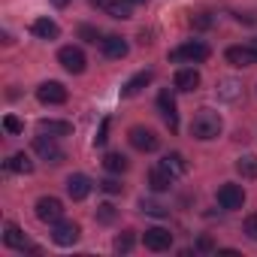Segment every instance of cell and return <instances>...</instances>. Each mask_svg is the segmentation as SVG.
<instances>
[{"mask_svg":"<svg viewBox=\"0 0 257 257\" xmlns=\"http://www.w3.org/2000/svg\"><path fill=\"white\" fill-rule=\"evenodd\" d=\"M221 127L224 124H221V115L215 109H197L191 118V137L200 143H209V140H218Z\"/></svg>","mask_w":257,"mask_h":257,"instance_id":"obj_1","label":"cell"},{"mask_svg":"<svg viewBox=\"0 0 257 257\" xmlns=\"http://www.w3.org/2000/svg\"><path fill=\"white\" fill-rule=\"evenodd\" d=\"M209 55H212V49L203 43V40H191V43H185V46H179V49H173L170 52V61H188V64H203V61H209Z\"/></svg>","mask_w":257,"mask_h":257,"instance_id":"obj_2","label":"cell"},{"mask_svg":"<svg viewBox=\"0 0 257 257\" xmlns=\"http://www.w3.org/2000/svg\"><path fill=\"white\" fill-rule=\"evenodd\" d=\"M127 140H131V146L137 152H146V155L161 149V137L155 131H149V127H131V131H127Z\"/></svg>","mask_w":257,"mask_h":257,"instance_id":"obj_3","label":"cell"},{"mask_svg":"<svg viewBox=\"0 0 257 257\" xmlns=\"http://www.w3.org/2000/svg\"><path fill=\"white\" fill-rule=\"evenodd\" d=\"M58 64H61L67 73L79 76V73H85V67H88V58H85V52H82L79 46H64V49L58 52Z\"/></svg>","mask_w":257,"mask_h":257,"instance_id":"obj_4","label":"cell"},{"mask_svg":"<svg viewBox=\"0 0 257 257\" xmlns=\"http://www.w3.org/2000/svg\"><path fill=\"white\" fill-rule=\"evenodd\" d=\"M79 236H82V227L76 224V221H58V224H52V242L55 245H61V248H70V245H76L79 242Z\"/></svg>","mask_w":257,"mask_h":257,"instance_id":"obj_5","label":"cell"},{"mask_svg":"<svg viewBox=\"0 0 257 257\" xmlns=\"http://www.w3.org/2000/svg\"><path fill=\"white\" fill-rule=\"evenodd\" d=\"M34 152H37L43 161H49V164H61V161H64V149L58 146V137H49V134H40V137L34 140Z\"/></svg>","mask_w":257,"mask_h":257,"instance_id":"obj_6","label":"cell"},{"mask_svg":"<svg viewBox=\"0 0 257 257\" xmlns=\"http://www.w3.org/2000/svg\"><path fill=\"white\" fill-rule=\"evenodd\" d=\"M218 206H221V209H227V212L242 209V206H245V191H242V185L224 182V185L218 188Z\"/></svg>","mask_w":257,"mask_h":257,"instance_id":"obj_7","label":"cell"},{"mask_svg":"<svg viewBox=\"0 0 257 257\" xmlns=\"http://www.w3.org/2000/svg\"><path fill=\"white\" fill-rule=\"evenodd\" d=\"M34 212H37V218L43 224H58L64 218V203L58 197H40L37 206H34Z\"/></svg>","mask_w":257,"mask_h":257,"instance_id":"obj_8","label":"cell"},{"mask_svg":"<svg viewBox=\"0 0 257 257\" xmlns=\"http://www.w3.org/2000/svg\"><path fill=\"white\" fill-rule=\"evenodd\" d=\"M67 88L61 85V82H43L40 88H37V100L43 103V106H61V103H67Z\"/></svg>","mask_w":257,"mask_h":257,"instance_id":"obj_9","label":"cell"},{"mask_svg":"<svg viewBox=\"0 0 257 257\" xmlns=\"http://www.w3.org/2000/svg\"><path fill=\"white\" fill-rule=\"evenodd\" d=\"M143 242H146L149 251H170L173 248V233L167 227H149L146 236H143Z\"/></svg>","mask_w":257,"mask_h":257,"instance_id":"obj_10","label":"cell"},{"mask_svg":"<svg viewBox=\"0 0 257 257\" xmlns=\"http://www.w3.org/2000/svg\"><path fill=\"white\" fill-rule=\"evenodd\" d=\"M4 245H7V248H16V251H34V254H37V248L28 242L25 230H22L19 224H13V221L4 227Z\"/></svg>","mask_w":257,"mask_h":257,"instance_id":"obj_11","label":"cell"},{"mask_svg":"<svg viewBox=\"0 0 257 257\" xmlns=\"http://www.w3.org/2000/svg\"><path fill=\"white\" fill-rule=\"evenodd\" d=\"M100 52L106 55V58H112V61H121V58H127V52H131V46H127V40L124 37H103L100 40Z\"/></svg>","mask_w":257,"mask_h":257,"instance_id":"obj_12","label":"cell"},{"mask_svg":"<svg viewBox=\"0 0 257 257\" xmlns=\"http://www.w3.org/2000/svg\"><path fill=\"white\" fill-rule=\"evenodd\" d=\"M224 58H227V64H233V67H251V64H257V52H254L251 46H230V49L224 52Z\"/></svg>","mask_w":257,"mask_h":257,"instance_id":"obj_13","label":"cell"},{"mask_svg":"<svg viewBox=\"0 0 257 257\" xmlns=\"http://www.w3.org/2000/svg\"><path fill=\"white\" fill-rule=\"evenodd\" d=\"M91 188H94V182L88 179V176H82V173H73L70 179H67V194H70V200H85L88 194H91Z\"/></svg>","mask_w":257,"mask_h":257,"instance_id":"obj_14","label":"cell"},{"mask_svg":"<svg viewBox=\"0 0 257 257\" xmlns=\"http://www.w3.org/2000/svg\"><path fill=\"white\" fill-rule=\"evenodd\" d=\"M158 106H161V112H164L167 127L176 134V131H179V112H176V100H173V94H170V91H161V94H158Z\"/></svg>","mask_w":257,"mask_h":257,"instance_id":"obj_15","label":"cell"},{"mask_svg":"<svg viewBox=\"0 0 257 257\" xmlns=\"http://www.w3.org/2000/svg\"><path fill=\"white\" fill-rule=\"evenodd\" d=\"M152 79H155V73L152 70H140L137 76H131L124 82V88H121V97H137L146 85H152Z\"/></svg>","mask_w":257,"mask_h":257,"instance_id":"obj_16","label":"cell"},{"mask_svg":"<svg viewBox=\"0 0 257 257\" xmlns=\"http://www.w3.org/2000/svg\"><path fill=\"white\" fill-rule=\"evenodd\" d=\"M173 85H176V91H197L200 88V73L194 70V67H182L179 73H176V79H173Z\"/></svg>","mask_w":257,"mask_h":257,"instance_id":"obj_17","label":"cell"},{"mask_svg":"<svg viewBox=\"0 0 257 257\" xmlns=\"http://www.w3.org/2000/svg\"><path fill=\"white\" fill-rule=\"evenodd\" d=\"M173 182H176V176H173V173H167L161 164H158V167H152V173H149V185H152V191L164 194V191H170V188H173Z\"/></svg>","mask_w":257,"mask_h":257,"instance_id":"obj_18","label":"cell"},{"mask_svg":"<svg viewBox=\"0 0 257 257\" xmlns=\"http://www.w3.org/2000/svg\"><path fill=\"white\" fill-rule=\"evenodd\" d=\"M40 134H49V137H73V124L70 121H58V118H43L40 121Z\"/></svg>","mask_w":257,"mask_h":257,"instance_id":"obj_19","label":"cell"},{"mask_svg":"<svg viewBox=\"0 0 257 257\" xmlns=\"http://www.w3.org/2000/svg\"><path fill=\"white\" fill-rule=\"evenodd\" d=\"M31 31H34V37H40V40H58V37H61V28H58L52 19H37V22L31 25Z\"/></svg>","mask_w":257,"mask_h":257,"instance_id":"obj_20","label":"cell"},{"mask_svg":"<svg viewBox=\"0 0 257 257\" xmlns=\"http://www.w3.org/2000/svg\"><path fill=\"white\" fill-rule=\"evenodd\" d=\"M7 170H10V173H19V176H28V173H34V161H31L25 152H19V155H13V158L7 161Z\"/></svg>","mask_w":257,"mask_h":257,"instance_id":"obj_21","label":"cell"},{"mask_svg":"<svg viewBox=\"0 0 257 257\" xmlns=\"http://www.w3.org/2000/svg\"><path fill=\"white\" fill-rule=\"evenodd\" d=\"M161 167H164L167 173H173V176H185V173H188V161H185V155H179V152L167 155V158L161 161Z\"/></svg>","mask_w":257,"mask_h":257,"instance_id":"obj_22","label":"cell"},{"mask_svg":"<svg viewBox=\"0 0 257 257\" xmlns=\"http://www.w3.org/2000/svg\"><path fill=\"white\" fill-rule=\"evenodd\" d=\"M103 10H106L112 19H131V16H134V13H131V10H134L131 0H109Z\"/></svg>","mask_w":257,"mask_h":257,"instance_id":"obj_23","label":"cell"},{"mask_svg":"<svg viewBox=\"0 0 257 257\" xmlns=\"http://www.w3.org/2000/svg\"><path fill=\"white\" fill-rule=\"evenodd\" d=\"M236 173L242 179H257V155H242L236 161Z\"/></svg>","mask_w":257,"mask_h":257,"instance_id":"obj_24","label":"cell"},{"mask_svg":"<svg viewBox=\"0 0 257 257\" xmlns=\"http://www.w3.org/2000/svg\"><path fill=\"white\" fill-rule=\"evenodd\" d=\"M103 167H106V173H127L131 161H127L124 155H118V152H109V155L103 158Z\"/></svg>","mask_w":257,"mask_h":257,"instance_id":"obj_25","label":"cell"},{"mask_svg":"<svg viewBox=\"0 0 257 257\" xmlns=\"http://www.w3.org/2000/svg\"><path fill=\"white\" fill-rule=\"evenodd\" d=\"M112 248H115L118 254H131V251H134V233H118L115 242H112Z\"/></svg>","mask_w":257,"mask_h":257,"instance_id":"obj_26","label":"cell"},{"mask_svg":"<svg viewBox=\"0 0 257 257\" xmlns=\"http://www.w3.org/2000/svg\"><path fill=\"white\" fill-rule=\"evenodd\" d=\"M140 209H143L146 215H155V218H167V215H170V209H167V206H161V203H155V200H143V203H140Z\"/></svg>","mask_w":257,"mask_h":257,"instance_id":"obj_27","label":"cell"},{"mask_svg":"<svg viewBox=\"0 0 257 257\" xmlns=\"http://www.w3.org/2000/svg\"><path fill=\"white\" fill-rule=\"evenodd\" d=\"M4 127H7V134H13V137L25 134V121H19L16 115H7V118H4Z\"/></svg>","mask_w":257,"mask_h":257,"instance_id":"obj_28","label":"cell"},{"mask_svg":"<svg viewBox=\"0 0 257 257\" xmlns=\"http://www.w3.org/2000/svg\"><path fill=\"white\" fill-rule=\"evenodd\" d=\"M97 221H103V224L115 221V206H112V203H103V206H97Z\"/></svg>","mask_w":257,"mask_h":257,"instance_id":"obj_29","label":"cell"},{"mask_svg":"<svg viewBox=\"0 0 257 257\" xmlns=\"http://www.w3.org/2000/svg\"><path fill=\"white\" fill-rule=\"evenodd\" d=\"M242 230H245V236H248L251 242H257V212L245 218V224H242Z\"/></svg>","mask_w":257,"mask_h":257,"instance_id":"obj_30","label":"cell"},{"mask_svg":"<svg viewBox=\"0 0 257 257\" xmlns=\"http://www.w3.org/2000/svg\"><path fill=\"white\" fill-rule=\"evenodd\" d=\"M106 140H109V118L100 121V131H97V137H94V146H106Z\"/></svg>","mask_w":257,"mask_h":257,"instance_id":"obj_31","label":"cell"},{"mask_svg":"<svg viewBox=\"0 0 257 257\" xmlns=\"http://www.w3.org/2000/svg\"><path fill=\"white\" fill-rule=\"evenodd\" d=\"M79 37H82L85 43H97V40H100V31H97V28H88V25H82V28H79Z\"/></svg>","mask_w":257,"mask_h":257,"instance_id":"obj_32","label":"cell"},{"mask_svg":"<svg viewBox=\"0 0 257 257\" xmlns=\"http://www.w3.org/2000/svg\"><path fill=\"white\" fill-rule=\"evenodd\" d=\"M100 191H106V194H121V191H124V185H121V182H115V179H103V182H100Z\"/></svg>","mask_w":257,"mask_h":257,"instance_id":"obj_33","label":"cell"},{"mask_svg":"<svg viewBox=\"0 0 257 257\" xmlns=\"http://www.w3.org/2000/svg\"><path fill=\"white\" fill-rule=\"evenodd\" d=\"M191 25H194L197 31H203V28H209V25H212V16H209V13H197V16L191 19Z\"/></svg>","mask_w":257,"mask_h":257,"instance_id":"obj_34","label":"cell"},{"mask_svg":"<svg viewBox=\"0 0 257 257\" xmlns=\"http://www.w3.org/2000/svg\"><path fill=\"white\" fill-rule=\"evenodd\" d=\"M197 251H203V254H212V251H218V248H215L212 236H200V239H197Z\"/></svg>","mask_w":257,"mask_h":257,"instance_id":"obj_35","label":"cell"},{"mask_svg":"<svg viewBox=\"0 0 257 257\" xmlns=\"http://www.w3.org/2000/svg\"><path fill=\"white\" fill-rule=\"evenodd\" d=\"M236 88H239L236 82H224V88H221V94H224V97H236Z\"/></svg>","mask_w":257,"mask_h":257,"instance_id":"obj_36","label":"cell"},{"mask_svg":"<svg viewBox=\"0 0 257 257\" xmlns=\"http://www.w3.org/2000/svg\"><path fill=\"white\" fill-rule=\"evenodd\" d=\"M52 4H55L58 10H64V7H70V4H73V0H52Z\"/></svg>","mask_w":257,"mask_h":257,"instance_id":"obj_37","label":"cell"},{"mask_svg":"<svg viewBox=\"0 0 257 257\" xmlns=\"http://www.w3.org/2000/svg\"><path fill=\"white\" fill-rule=\"evenodd\" d=\"M131 4H134V7H146V4H149V0H131Z\"/></svg>","mask_w":257,"mask_h":257,"instance_id":"obj_38","label":"cell"}]
</instances>
